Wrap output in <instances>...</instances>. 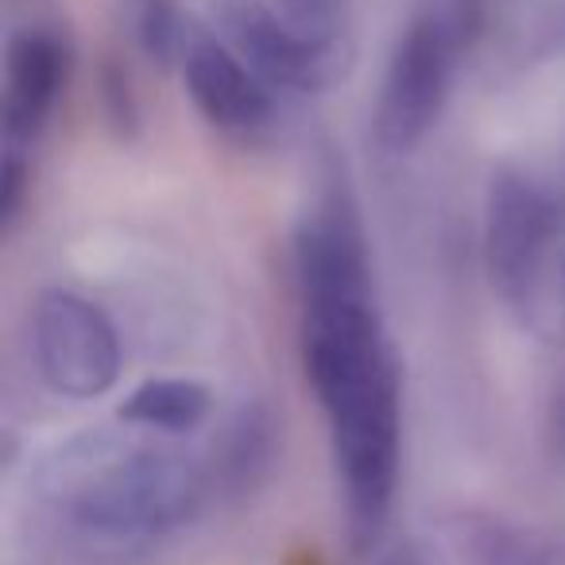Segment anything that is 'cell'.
<instances>
[{
  "mask_svg": "<svg viewBox=\"0 0 565 565\" xmlns=\"http://www.w3.org/2000/svg\"><path fill=\"white\" fill-rule=\"evenodd\" d=\"M302 302V372L330 423L345 519L372 546L392 515L403 461V380L364 252H322L295 271Z\"/></svg>",
  "mask_w": 565,
  "mask_h": 565,
  "instance_id": "cell-1",
  "label": "cell"
},
{
  "mask_svg": "<svg viewBox=\"0 0 565 565\" xmlns=\"http://www.w3.org/2000/svg\"><path fill=\"white\" fill-rule=\"evenodd\" d=\"M47 526L94 565H128L190 531L213 503L202 454L148 430H82L32 472Z\"/></svg>",
  "mask_w": 565,
  "mask_h": 565,
  "instance_id": "cell-2",
  "label": "cell"
},
{
  "mask_svg": "<svg viewBox=\"0 0 565 565\" xmlns=\"http://www.w3.org/2000/svg\"><path fill=\"white\" fill-rule=\"evenodd\" d=\"M480 28V0H434L395 40L372 109V136L387 156H407L434 132L457 63L469 55Z\"/></svg>",
  "mask_w": 565,
  "mask_h": 565,
  "instance_id": "cell-3",
  "label": "cell"
},
{
  "mask_svg": "<svg viewBox=\"0 0 565 565\" xmlns=\"http://www.w3.org/2000/svg\"><path fill=\"white\" fill-rule=\"evenodd\" d=\"M562 202L526 167H495L484 190V271L492 291L523 318H534L550 291L554 259L562 279Z\"/></svg>",
  "mask_w": 565,
  "mask_h": 565,
  "instance_id": "cell-4",
  "label": "cell"
},
{
  "mask_svg": "<svg viewBox=\"0 0 565 565\" xmlns=\"http://www.w3.org/2000/svg\"><path fill=\"white\" fill-rule=\"evenodd\" d=\"M32 353L43 384L63 399L78 403L113 392L125 364L113 318L71 287H47L35 295Z\"/></svg>",
  "mask_w": 565,
  "mask_h": 565,
  "instance_id": "cell-5",
  "label": "cell"
},
{
  "mask_svg": "<svg viewBox=\"0 0 565 565\" xmlns=\"http://www.w3.org/2000/svg\"><path fill=\"white\" fill-rule=\"evenodd\" d=\"M221 40L248 63L267 89L322 94L345 66V47H330L282 20L264 0H228L221 9Z\"/></svg>",
  "mask_w": 565,
  "mask_h": 565,
  "instance_id": "cell-6",
  "label": "cell"
},
{
  "mask_svg": "<svg viewBox=\"0 0 565 565\" xmlns=\"http://www.w3.org/2000/svg\"><path fill=\"white\" fill-rule=\"evenodd\" d=\"M179 74L186 97L210 128L233 136V140H252L264 128H271L275 89H267L221 35L205 32L198 24L190 28Z\"/></svg>",
  "mask_w": 565,
  "mask_h": 565,
  "instance_id": "cell-7",
  "label": "cell"
},
{
  "mask_svg": "<svg viewBox=\"0 0 565 565\" xmlns=\"http://www.w3.org/2000/svg\"><path fill=\"white\" fill-rule=\"evenodd\" d=\"M71 71V47L55 28H20L4 47V148L28 151L47 128Z\"/></svg>",
  "mask_w": 565,
  "mask_h": 565,
  "instance_id": "cell-8",
  "label": "cell"
},
{
  "mask_svg": "<svg viewBox=\"0 0 565 565\" xmlns=\"http://www.w3.org/2000/svg\"><path fill=\"white\" fill-rule=\"evenodd\" d=\"M282 426L275 418L271 403L248 399L225 418V426L213 438L205 469H210L213 500L221 503H241L252 500L259 488L271 480L275 461H279L282 446Z\"/></svg>",
  "mask_w": 565,
  "mask_h": 565,
  "instance_id": "cell-9",
  "label": "cell"
},
{
  "mask_svg": "<svg viewBox=\"0 0 565 565\" xmlns=\"http://www.w3.org/2000/svg\"><path fill=\"white\" fill-rule=\"evenodd\" d=\"M465 565H565V531L511 515H465L457 523Z\"/></svg>",
  "mask_w": 565,
  "mask_h": 565,
  "instance_id": "cell-10",
  "label": "cell"
},
{
  "mask_svg": "<svg viewBox=\"0 0 565 565\" xmlns=\"http://www.w3.org/2000/svg\"><path fill=\"white\" fill-rule=\"evenodd\" d=\"M213 415V392L186 376H156L136 384L120 403V423L159 438L194 434Z\"/></svg>",
  "mask_w": 565,
  "mask_h": 565,
  "instance_id": "cell-11",
  "label": "cell"
},
{
  "mask_svg": "<svg viewBox=\"0 0 565 565\" xmlns=\"http://www.w3.org/2000/svg\"><path fill=\"white\" fill-rule=\"evenodd\" d=\"M120 24L132 47L156 66H179L186 35L194 28L182 17L179 0H120Z\"/></svg>",
  "mask_w": 565,
  "mask_h": 565,
  "instance_id": "cell-12",
  "label": "cell"
},
{
  "mask_svg": "<svg viewBox=\"0 0 565 565\" xmlns=\"http://www.w3.org/2000/svg\"><path fill=\"white\" fill-rule=\"evenodd\" d=\"M282 20L330 47H345L349 0H279Z\"/></svg>",
  "mask_w": 565,
  "mask_h": 565,
  "instance_id": "cell-13",
  "label": "cell"
},
{
  "mask_svg": "<svg viewBox=\"0 0 565 565\" xmlns=\"http://www.w3.org/2000/svg\"><path fill=\"white\" fill-rule=\"evenodd\" d=\"M28 159L24 151L17 148H4V163H0V225L12 228L24 210V194H28Z\"/></svg>",
  "mask_w": 565,
  "mask_h": 565,
  "instance_id": "cell-14",
  "label": "cell"
},
{
  "mask_svg": "<svg viewBox=\"0 0 565 565\" xmlns=\"http://www.w3.org/2000/svg\"><path fill=\"white\" fill-rule=\"evenodd\" d=\"M369 565H446V554L423 534H403V539L384 542Z\"/></svg>",
  "mask_w": 565,
  "mask_h": 565,
  "instance_id": "cell-15",
  "label": "cell"
},
{
  "mask_svg": "<svg viewBox=\"0 0 565 565\" xmlns=\"http://www.w3.org/2000/svg\"><path fill=\"white\" fill-rule=\"evenodd\" d=\"M542 438H546L550 465H554V472L565 480V380H557V387L550 392L546 423H542Z\"/></svg>",
  "mask_w": 565,
  "mask_h": 565,
  "instance_id": "cell-16",
  "label": "cell"
},
{
  "mask_svg": "<svg viewBox=\"0 0 565 565\" xmlns=\"http://www.w3.org/2000/svg\"><path fill=\"white\" fill-rule=\"evenodd\" d=\"M105 105H109V120L120 128V132H132L140 125V109H136L132 86L120 71H105Z\"/></svg>",
  "mask_w": 565,
  "mask_h": 565,
  "instance_id": "cell-17",
  "label": "cell"
},
{
  "mask_svg": "<svg viewBox=\"0 0 565 565\" xmlns=\"http://www.w3.org/2000/svg\"><path fill=\"white\" fill-rule=\"evenodd\" d=\"M557 310H562V322H565V256H562V279H557Z\"/></svg>",
  "mask_w": 565,
  "mask_h": 565,
  "instance_id": "cell-18",
  "label": "cell"
},
{
  "mask_svg": "<svg viewBox=\"0 0 565 565\" xmlns=\"http://www.w3.org/2000/svg\"><path fill=\"white\" fill-rule=\"evenodd\" d=\"M557 4H562V9H565V0H557Z\"/></svg>",
  "mask_w": 565,
  "mask_h": 565,
  "instance_id": "cell-19",
  "label": "cell"
}]
</instances>
